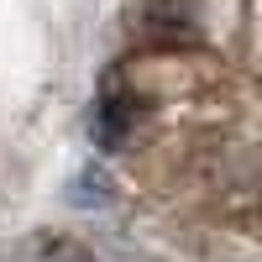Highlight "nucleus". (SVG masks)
Wrapping results in <instances>:
<instances>
[{"instance_id": "obj_2", "label": "nucleus", "mask_w": 262, "mask_h": 262, "mask_svg": "<svg viewBox=\"0 0 262 262\" xmlns=\"http://www.w3.org/2000/svg\"><path fill=\"white\" fill-rule=\"evenodd\" d=\"M16 262H90V247L63 231H37L16 247Z\"/></svg>"}, {"instance_id": "obj_1", "label": "nucleus", "mask_w": 262, "mask_h": 262, "mask_svg": "<svg viewBox=\"0 0 262 262\" xmlns=\"http://www.w3.org/2000/svg\"><path fill=\"white\" fill-rule=\"evenodd\" d=\"M142 116H147V111H142V100H137V95H126V90H105L100 105H95V142H100L105 152L126 147L131 137H137Z\"/></svg>"}]
</instances>
